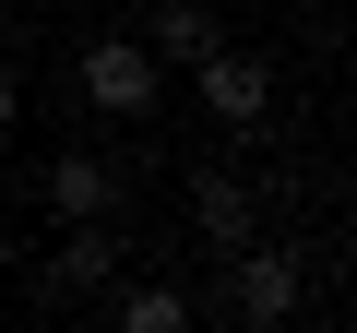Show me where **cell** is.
Segmentation results:
<instances>
[{
	"label": "cell",
	"mask_w": 357,
	"mask_h": 333,
	"mask_svg": "<svg viewBox=\"0 0 357 333\" xmlns=\"http://www.w3.org/2000/svg\"><path fill=\"white\" fill-rule=\"evenodd\" d=\"M107 274H119V226H107V215H84V226H72V250H60V286H107Z\"/></svg>",
	"instance_id": "obj_6"
},
{
	"label": "cell",
	"mask_w": 357,
	"mask_h": 333,
	"mask_svg": "<svg viewBox=\"0 0 357 333\" xmlns=\"http://www.w3.org/2000/svg\"><path fill=\"white\" fill-rule=\"evenodd\" d=\"M143 48H155V60H203V48H215V13H191V0H167V13L143 24Z\"/></svg>",
	"instance_id": "obj_7"
},
{
	"label": "cell",
	"mask_w": 357,
	"mask_h": 333,
	"mask_svg": "<svg viewBox=\"0 0 357 333\" xmlns=\"http://www.w3.org/2000/svg\"><path fill=\"white\" fill-rule=\"evenodd\" d=\"M13 119H24V84H13V72H0V131H13Z\"/></svg>",
	"instance_id": "obj_9"
},
{
	"label": "cell",
	"mask_w": 357,
	"mask_h": 333,
	"mask_svg": "<svg viewBox=\"0 0 357 333\" xmlns=\"http://www.w3.org/2000/svg\"><path fill=\"white\" fill-rule=\"evenodd\" d=\"M119 333H191V297H178V286H131L119 297Z\"/></svg>",
	"instance_id": "obj_8"
},
{
	"label": "cell",
	"mask_w": 357,
	"mask_h": 333,
	"mask_svg": "<svg viewBox=\"0 0 357 333\" xmlns=\"http://www.w3.org/2000/svg\"><path fill=\"white\" fill-rule=\"evenodd\" d=\"M191 72H203V84H191V95H203V119H227V131H250V119H262V95H274V84H262V60H227V48H203Z\"/></svg>",
	"instance_id": "obj_3"
},
{
	"label": "cell",
	"mask_w": 357,
	"mask_h": 333,
	"mask_svg": "<svg viewBox=\"0 0 357 333\" xmlns=\"http://www.w3.org/2000/svg\"><path fill=\"white\" fill-rule=\"evenodd\" d=\"M227 297H238V321L274 333V321L298 309V262H286V250H227Z\"/></svg>",
	"instance_id": "obj_2"
},
{
	"label": "cell",
	"mask_w": 357,
	"mask_h": 333,
	"mask_svg": "<svg viewBox=\"0 0 357 333\" xmlns=\"http://www.w3.org/2000/svg\"><path fill=\"white\" fill-rule=\"evenodd\" d=\"M84 95H96V107H119V119H143V107H155V48L96 36V48H84Z\"/></svg>",
	"instance_id": "obj_1"
},
{
	"label": "cell",
	"mask_w": 357,
	"mask_h": 333,
	"mask_svg": "<svg viewBox=\"0 0 357 333\" xmlns=\"http://www.w3.org/2000/svg\"><path fill=\"white\" fill-rule=\"evenodd\" d=\"M48 203H60V215L84 226V215H107V203H119V179H107L96 155H60V166H48Z\"/></svg>",
	"instance_id": "obj_5"
},
{
	"label": "cell",
	"mask_w": 357,
	"mask_h": 333,
	"mask_svg": "<svg viewBox=\"0 0 357 333\" xmlns=\"http://www.w3.org/2000/svg\"><path fill=\"white\" fill-rule=\"evenodd\" d=\"M191 215H203V238H215V250H250V179L203 166V179H191Z\"/></svg>",
	"instance_id": "obj_4"
}]
</instances>
